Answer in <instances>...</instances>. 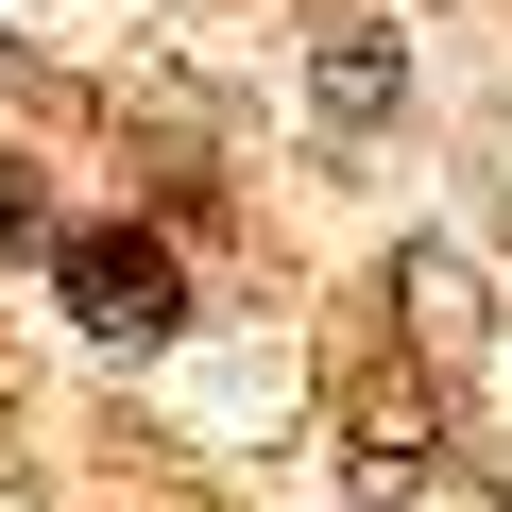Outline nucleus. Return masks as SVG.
<instances>
[{
    "label": "nucleus",
    "instance_id": "f03ea898",
    "mask_svg": "<svg viewBox=\"0 0 512 512\" xmlns=\"http://www.w3.org/2000/svg\"><path fill=\"white\" fill-rule=\"evenodd\" d=\"M308 103H325L342 137H376V120L410 103V52H393L376 18H325V52H308Z\"/></svg>",
    "mask_w": 512,
    "mask_h": 512
},
{
    "label": "nucleus",
    "instance_id": "f257e3e1",
    "mask_svg": "<svg viewBox=\"0 0 512 512\" xmlns=\"http://www.w3.org/2000/svg\"><path fill=\"white\" fill-rule=\"evenodd\" d=\"M52 274H69V308H86L103 342H171V325H188V274H171V256H154L137 222H103V239H69Z\"/></svg>",
    "mask_w": 512,
    "mask_h": 512
},
{
    "label": "nucleus",
    "instance_id": "20e7f679",
    "mask_svg": "<svg viewBox=\"0 0 512 512\" xmlns=\"http://www.w3.org/2000/svg\"><path fill=\"white\" fill-rule=\"evenodd\" d=\"M35 239H52V188H35V171H0V256H35Z\"/></svg>",
    "mask_w": 512,
    "mask_h": 512
},
{
    "label": "nucleus",
    "instance_id": "7ed1b4c3",
    "mask_svg": "<svg viewBox=\"0 0 512 512\" xmlns=\"http://www.w3.org/2000/svg\"><path fill=\"white\" fill-rule=\"evenodd\" d=\"M393 291H410V325H444V342H427V359H461V325H495V308H478V291H461V256H444V239H427V256H410V274H393Z\"/></svg>",
    "mask_w": 512,
    "mask_h": 512
}]
</instances>
